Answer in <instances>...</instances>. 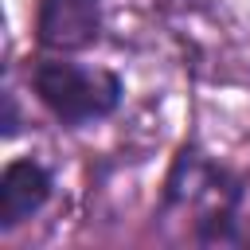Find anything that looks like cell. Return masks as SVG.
Returning <instances> with one entry per match:
<instances>
[{
	"label": "cell",
	"instance_id": "2",
	"mask_svg": "<svg viewBox=\"0 0 250 250\" xmlns=\"http://www.w3.org/2000/svg\"><path fill=\"white\" fill-rule=\"evenodd\" d=\"M102 0H39V43L51 51H82L98 39Z\"/></svg>",
	"mask_w": 250,
	"mask_h": 250
},
{
	"label": "cell",
	"instance_id": "1",
	"mask_svg": "<svg viewBox=\"0 0 250 250\" xmlns=\"http://www.w3.org/2000/svg\"><path fill=\"white\" fill-rule=\"evenodd\" d=\"M31 86L39 102L66 125H86L98 117H109L121 102V82L117 74L102 66H78L62 59H47L35 66Z\"/></svg>",
	"mask_w": 250,
	"mask_h": 250
},
{
	"label": "cell",
	"instance_id": "3",
	"mask_svg": "<svg viewBox=\"0 0 250 250\" xmlns=\"http://www.w3.org/2000/svg\"><path fill=\"white\" fill-rule=\"evenodd\" d=\"M51 195V176L35 160H12L0 176V227L12 230L31 219Z\"/></svg>",
	"mask_w": 250,
	"mask_h": 250
}]
</instances>
